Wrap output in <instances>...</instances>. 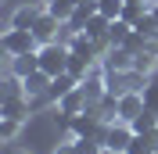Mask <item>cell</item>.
Instances as JSON below:
<instances>
[{
  "label": "cell",
  "mask_w": 158,
  "mask_h": 154,
  "mask_svg": "<svg viewBox=\"0 0 158 154\" xmlns=\"http://www.w3.org/2000/svg\"><path fill=\"white\" fill-rule=\"evenodd\" d=\"M36 54H40V68H43L47 75H61V72H69V43L54 39V43H43Z\"/></svg>",
  "instance_id": "1"
},
{
  "label": "cell",
  "mask_w": 158,
  "mask_h": 154,
  "mask_svg": "<svg viewBox=\"0 0 158 154\" xmlns=\"http://www.w3.org/2000/svg\"><path fill=\"white\" fill-rule=\"evenodd\" d=\"M0 47H4V54L7 58H18V54H29V50H36V36H32V29H15V25H7L4 29V36H0Z\"/></svg>",
  "instance_id": "2"
},
{
  "label": "cell",
  "mask_w": 158,
  "mask_h": 154,
  "mask_svg": "<svg viewBox=\"0 0 158 154\" xmlns=\"http://www.w3.org/2000/svg\"><path fill=\"white\" fill-rule=\"evenodd\" d=\"M129 140H133V125L122 122V118H118V122H111V125H104V133H101V144L111 147V151H122V154H126Z\"/></svg>",
  "instance_id": "3"
},
{
  "label": "cell",
  "mask_w": 158,
  "mask_h": 154,
  "mask_svg": "<svg viewBox=\"0 0 158 154\" xmlns=\"http://www.w3.org/2000/svg\"><path fill=\"white\" fill-rule=\"evenodd\" d=\"M65 29V22L58 18V14H54V11H43V14H40V22L36 25H32V36H36V43L40 47H43V43H54V39H58V32Z\"/></svg>",
  "instance_id": "4"
},
{
  "label": "cell",
  "mask_w": 158,
  "mask_h": 154,
  "mask_svg": "<svg viewBox=\"0 0 158 154\" xmlns=\"http://www.w3.org/2000/svg\"><path fill=\"white\" fill-rule=\"evenodd\" d=\"M133 50H126V47H111L104 58H101V65L108 68V75H129L133 72Z\"/></svg>",
  "instance_id": "5"
},
{
  "label": "cell",
  "mask_w": 158,
  "mask_h": 154,
  "mask_svg": "<svg viewBox=\"0 0 158 154\" xmlns=\"http://www.w3.org/2000/svg\"><path fill=\"white\" fill-rule=\"evenodd\" d=\"M140 111H148L144 90H126V93L118 97V118H122V122H133Z\"/></svg>",
  "instance_id": "6"
},
{
  "label": "cell",
  "mask_w": 158,
  "mask_h": 154,
  "mask_svg": "<svg viewBox=\"0 0 158 154\" xmlns=\"http://www.w3.org/2000/svg\"><path fill=\"white\" fill-rule=\"evenodd\" d=\"M50 83H54V75H47L43 68H36V72H29V75L22 79V86H25V97H29V100L47 97V93H50Z\"/></svg>",
  "instance_id": "7"
},
{
  "label": "cell",
  "mask_w": 158,
  "mask_h": 154,
  "mask_svg": "<svg viewBox=\"0 0 158 154\" xmlns=\"http://www.w3.org/2000/svg\"><path fill=\"white\" fill-rule=\"evenodd\" d=\"M43 11H47V4H22V7H15V14H11L7 25H15V29H32Z\"/></svg>",
  "instance_id": "8"
},
{
  "label": "cell",
  "mask_w": 158,
  "mask_h": 154,
  "mask_svg": "<svg viewBox=\"0 0 158 154\" xmlns=\"http://www.w3.org/2000/svg\"><path fill=\"white\" fill-rule=\"evenodd\" d=\"M86 107H90V100H86V93H83V86L69 90V93L58 100V111H61V115H69V118H72V115H83Z\"/></svg>",
  "instance_id": "9"
},
{
  "label": "cell",
  "mask_w": 158,
  "mask_h": 154,
  "mask_svg": "<svg viewBox=\"0 0 158 154\" xmlns=\"http://www.w3.org/2000/svg\"><path fill=\"white\" fill-rule=\"evenodd\" d=\"M36 50H40V47H36ZM36 50L11 58V61H7V72H11V75H18V79H25L29 72H36V68H40V54H36Z\"/></svg>",
  "instance_id": "10"
},
{
  "label": "cell",
  "mask_w": 158,
  "mask_h": 154,
  "mask_svg": "<svg viewBox=\"0 0 158 154\" xmlns=\"http://www.w3.org/2000/svg\"><path fill=\"white\" fill-rule=\"evenodd\" d=\"M0 118H29V97L18 93V97H4V104H0Z\"/></svg>",
  "instance_id": "11"
},
{
  "label": "cell",
  "mask_w": 158,
  "mask_h": 154,
  "mask_svg": "<svg viewBox=\"0 0 158 154\" xmlns=\"http://www.w3.org/2000/svg\"><path fill=\"white\" fill-rule=\"evenodd\" d=\"M108 29H111V18H104L101 11L90 14V22L83 25V32H86L90 39H97V43H111V39H108Z\"/></svg>",
  "instance_id": "12"
},
{
  "label": "cell",
  "mask_w": 158,
  "mask_h": 154,
  "mask_svg": "<svg viewBox=\"0 0 158 154\" xmlns=\"http://www.w3.org/2000/svg\"><path fill=\"white\" fill-rule=\"evenodd\" d=\"M133 72H137V75H144V79L155 75V72H158V54H155L151 47H144L137 58H133Z\"/></svg>",
  "instance_id": "13"
},
{
  "label": "cell",
  "mask_w": 158,
  "mask_h": 154,
  "mask_svg": "<svg viewBox=\"0 0 158 154\" xmlns=\"http://www.w3.org/2000/svg\"><path fill=\"white\" fill-rule=\"evenodd\" d=\"M94 65H97V58H90V54H79V50H69V72H72L76 79H86Z\"/></svg>",
  "instance_id": "14"
},
{
  "label": "cell",
  "mask_w": 158,
  "mask_h": 154,
  "mask_svg": "<svg viewBox=\"0 0 158 154\" xmlns=\"http://www.w3.org/2000/svg\"><path fill=\"white\" fill-rule=\"evenodd\" d=\"M79 86V79L76 75H72V72H61V75H54V83H50V100H54V104H58V100H61V97H65V93H69V90H76Z\"/></svg>",
  "instance_id": "15"
},
{
  "label": "cell",
  "mask_w": 158,
  "mask_h": 154,
  "mask_svg": "<svg viewBox=\"0 0 158 154\" xmlns=\"http://www.w3.org/2000/svg\"><path fill=\"white\" fill-rule=\"evenodd\" d=\"M129 125H133V133H151V136H158V115L151 111V107H148V111H140Z\"/></svg>",
  "instance_id": "16"
},
{
  "label": "cell",
  "mask_w": 158,
  "mask_h": 154,
  "mask_svg": "<svg viewBox=\"0 0 158 154\" xmlns=\"http://www.w3.org/2000/svg\"><path fill=\"white\" fill-rule=\"evenodd\" d=\"M129 32H133V25H129L126 18H115L111 22V29H108V39H111V47H122L129 39Z\"/></svg>",
  "instance_id": "17"
},
{
  "label": "cell",
  "mask_w": 158,
  "mask_h": 154,
  "mask_svg": "<svg viewBox=\"0 0 158 154\" xmlns=\"http://www.w3.org/2000/svg\"><path fill=\"white\" fill-rule=\"evenodd\" d=\"M122 7H126V0H97V11L104 14V18H122Z\"/></svg>",
  "instance_id": "18"
},
{
  "label": "cell",
  "mask_w": 158,
  "mask_h": 154,
  "mask_svg": "<svg viewBox=\"0 0 158 154\" xmlns=\"http://www.w3.org/2000/svg\"><path fill=\"white\" fill-rule=\"evenodd\" d=\"M18 129H22V118H0V140L4 144H11L18 136Z\"/></svg>",
  "instance_id": "19"
},
{
  "label": "cell",
  "mask_w": 158,
  "mask_h": 154,
  "mask_svg": "<svg viewBox=\"0 0 158 154\" xmlns=\"http://www.w3.org/2000/svg\"><path fill=\"white\" fill-rule=\"evenodd\" d=\"M50 11H54L61 22H69V18H72V11H76V4H72V0H58V4H50Z\"/></svg>",
  "instance_id": "20"
},
{
  "label": "cell",
  "mask_w": 158,
  "mask_h": 154,
  "mask_svg": "<svg viewBox=\"0 0 158 154\" xmlns=\"http://www.w3.org/2000/svg\"><path fill=\"white\" fill-rule=\"evenodd\" d=\"M144 100H148V107L158 115V83H148L144 86Z\"/></svg>",
  "instance_id": "21"
},
{
  "label": "cell",
  "mask_w": 158,
  "mask_h": 154,
  "mask_svg": "<svg viewBox=\"0 0 158 154\" xmlns=\"http://www.w3.org/2000/svg\"><path fill=\"white\" fill-rule=\"evenodd\" d=\"M54 154H76V144L65 140V144H58V151H54Z\"/></svg>",
  "instance_id": "22"
},
{
  "label": "cell",
  "mask_w": 158,
  "mask_h": 154,
  "mask_svg": "<svg viewBox=\"0 0 158 154\" xmlns=\"http://www.w3.org/2000/svg\"><path fill=\"white\" fill-rule=\"evenodd\" d=\"M4 154H32V151H25V147H15V144H7V147H4Z\"/></svg>",
  "instance_id": "23"
},
{
  "label": "cell",
  "mask_w": 158,
  "mask_h": 154,
  "mask_svg": "<svg viewBox=\"0 0 158 154\" xmlns=\"http://www.w3.org/2000/svg\"><path fill=\"white\" fill-rule=\"evenodd\" d=\"M126 4H140V7H144V11H151V7H155V4H158V0H126Z\"/></svg>",
  "instance_id": "24"
},
{
  "label": "cell",
  "mask_w": 158,
  "mask_h": 154,
  "mask_svg": "<svg viewBox=\"0 0 158 154\" xmlns=\"http://www.w3.org/2000/svg\"><path fill=\"white\" fill-rule=\"evenodd\" d=\"M97 154H122V151H111V147H101Z\"/></svg>",
  "instance_id": "25"
},
{
  "label": "cell",
  "mask_w": 158,
  "mask_h": 154,
  "mask_svg": "<svg viewBox=\"0 0 158 154\" xmlns=\"http://www.w3.org/2000/svg\"><path fill=\"white\" fill-rule=\"evenodd\" d=\"M151 18H155V22H158V4H155V7H151Z\"/></svg>",
  "instance_id": "26"
},
{
  "label": "cell",
  "mask_w": 158,
  "mask_h": 154,
  "mask_svg": "<svg viewBox=\"0 0 158 154\" xmlns=\"http://www.w3.org/2000/svg\"><path fill=\"white\" fill-rule=\"evenodd\" d=\"M40 4H47V7H50V4H58V0H40Z\"/></svg>",
  "instance_id": "27"
},
{
  "label": "cell",
  "mask_w": 158,
  "mask_h": 154,
  "mask_svg": "<svg viewBox=\"0 0 158 154\" xmlns=\"http://www.w3.org/2000/svg\"><path fill=\"white\" fill-rule=\"evenodd\" d=\"M155 151H158V147H155Z\"/></svg>",
  "instance_id": "28"
},
{
  "label": "cell",
  "mask_w": 158,
  "mask_h": 154,
  "mask_svg": "<svg viewBox=\"0 0 158 154\" xmlns=\"http://www.w3.org/2000/svg\"><path fill=\"white\" fill-rule=\"evenodd\" d=\"M155 154H158V151H155Z\"/></svg>",
  "instance_id": "29"
}]
</instances>
